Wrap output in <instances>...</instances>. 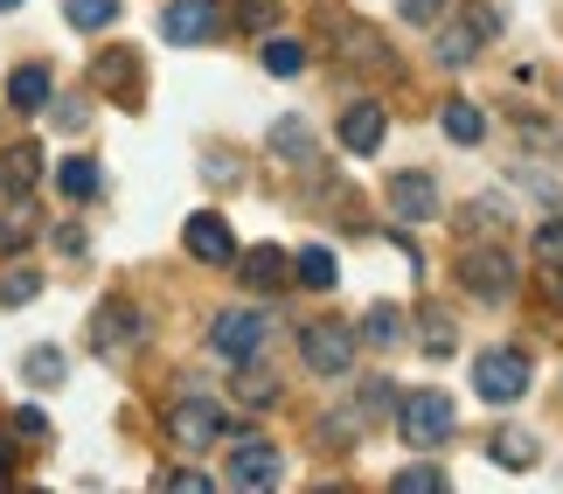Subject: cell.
Instances as JSON below:
<instances>
[{
    "instance_id": "836d02e7",
    "label": "cell",
    "mask_w": 563,
    "mask_h": 494,
    "mask_svg": "<svg viewBox=\"0 0 563 494\" xmlns=\"http://www.w3.org/2000/svg\"><path fill=\"white\" fill-rule=\"evenodd\" d=\"M49 119L63 125V133H77V125L91 119V105H84V98H63V105H56V98H49Z\"/></svg>"
},
{
    "instance_id": "4316f807",
    "label": "cell",
    "mask_w": 563,
    "mask_h": 494,
    "mask_svg": "<svg viewBox=\"0 0 563 494\" xmlns=\"http://www.w3.org/2000/svg\"><path fill=\"white\" fill-rule=\"evenodd\" d=\"M236 29L272 35V29H278V0H236Z\"/></svg>"
},
{
    "instance_id": "d590c367",
    "label": "cell",
    "mask_w": 563,
    "mask_h": 494,
    "mask_svg": "<svg viewBox=\"0 0 563 494\" xmlns=\"http://www.w3.org/2000/svg\"><path fill=\"white\" fill-rule=\"evenodd\" d=\"M14 432L21 439H49V418H42L35 404H21V411H14Z\"/></svg>"
},
{
    "instance_id": "ffe728a7",
    "label": "cell",
    "mask_w": 563,
    "mask_h": 494,
    "mask_svg": "<svg viewBox=\"0 0 563 494\" xmlns=\"http://www.w3.org/2000/svg\"><path fill=\"white\" fill-rule=\"evenodd\" d=\"M355 341H376V349H397L404 341V307H389V299H376L369 314H362V334Z\"/></svg>"
},
{
    "instance_id": "d6a6232c",
    "label": "cell",
    "mask_w": 563,
    "mask_h": 494,
    "mask_svg": "<svg viewBox=\"0 0 563 494\" xmlns=\"http://www.w3.org/2000/svg\"><path fill=\"white\" fill-rule=\"evenodd\" d=\"M536 257H543V265H563V223H536Z\"/></svg>"
},
{
    "instance_id": "6da1fadb",
    "label": "cell",
    "mask_w": 563,
    "mask_h": 494,
    "mask_svg": "<svg viewBox=\"0 0 563 494\" xmlns=\"http://www.w3.org/2000/svg\"><path fill=\"white\" fill-rule=\"evenodd\" d=\"M265 341H272V314H257V307H223V314L209 320V349L223 355V362L265 355Z\"/></svg>"
},
{
    "instance_id": "f546056e",
    "label": "cell",
    "mask_w": 563,
    "mask_h": 494,
    "mask_svg": "<svg viewBox=\"0 0 563 494\" xmlns=\"http://www.w3.org/2000/svg\"><path fill=\"white\" fill-rule=\"evenodd\" d=\"M236 397H244V404H251V411H265V404H278V383L251 370V376H236Z\"/></svg>"
},
{
    "instance_id": "603a6c76",
    "label": "cell",
    "mask_w": 563,
    "mask_h": 494,
    "mask_svg": "<svg viewBox=\"0 0 563 494\" xmlns=\"http://www.w3.org/2000/svg\"><path fill=\"white\" fill-rule=\"evenodd\" d=\"M63 21H70V29H112L119 0H63Z\"/></svg>"
},
{
    "instance_id": "9c48e42d",
    "label": "cell",
    "mask_w": 563,
    "mask_h": 494,
    "mask_svg": "<svg viewBox=\"0 0 563 494\" xmlns=\"http://www.w3.org/2000/svg\"><path fill=\"white\" fill-rule=\"evenodd\" d=\"M181 244H188V257H202V265H236V238H230V223L216 217V209H195Z\"/></svg>"
},
{
    "instance_id": "f1b7e54d",
    "label": "cell",
    "mask_w": 563,
    "mask_h": 494,
    "mask_svg": "<svg viewBox=\"0 0 563 494\" xmlns=\"http://www.w3.org/2000/svg\"><path fill=\"white\" fill-rule=\"evenodd\" d=\"M21 376H29V383H63V349H29Z\"/></svg>"
},
{
    "instance_id": "ac0fdd59",
    "label": "cell",
    "mask_w": 563,
    "mask_h": 494,
    "mask_svg": "<svg viewBox=\"0 0 563 494\" xmlns=\"http://www.w3.org/2000/svg\"><path fill=\"white\" fill-rule=\"evenodd\" d=\"M292 272H299V286H313V293H334L341 286V265H334L328 244H307V251L292 257Z\"/></svg>"
},
{
    "instance_id": "9a60e30c",
    "label": "cell",
    "mask_w": 563,
    "mask_h": 494,
    "mask_svg": "<svg viewBox=\"0 0 563 494\" xmlns=\"http://www.w3.org/2000/svg\"><path fill=\"white\" fill-rule=\"evenodd\" d=\"M91 84H98V91H133V84H140V56L133 50H104L98 63H91Z\"/></svg>"
},
{
    "instance_id": "3957f363",
    "label": "cell",
    "mask_w": 563,
    "mask_h": 494,
    "mask_svg": "<svg viewBox=\"0 0 563 494\" xmlns=\"http://www.w3.org/2000/svg\"><path fill=\"white\" fill-rule=\"evenodd\" d=\"M452 397L445 391H410L397 397V425H404V446H445L452 439Z\"/></svg>"
},
{
    "instance_id": "74e56055",
    "label": "cell",
    "mask_w": 563,
    "mask_h": 494,
    "mask_svg": "<svg viewBox=\"0 0 563 494\" xmlns=\"http://www.w3.org/2000/svg\"><path fill=\"white\" fill-rule=\"evenodd\" d=\"M439 14V0H404V21H431Z\"/></svg>"
},
{
    "instance_id": "83f0119b",
    "label": "cell",
    "mask_w": 563,
    "mask_h": 494,
    "mask_svg": "<svg viewBox=\"0 0 563 494\" xmlns=\"http://www.w3.org/2000/svg\"><path fill=\"white\" fill-rule=\"evenodd\" d=\"M42 293V278L29 272V265H21V272H8V278H0V307H29V299Z\"/></svg>"
},
{
    "instance_id": "8d00e7d4",
    "label": "cell",
    "mask_w": 563,
    "mask_h": 494,
    "mask_svg": "<svg viewBox=\"0 0 563 494\" xmlns=\"http://www.w3.org/2000/svg\"><path fill=\"white\" fill-rule=\"evenodd\" d=\"M501 223V202H466V230H494Z\"/></svg>"
},
{
    "instance_id": "ba28073f",
    "label": "cell",
    "mask_w": 563,
    "mask_h": 494,
    "mask_svg": "<svg viewBox=\"0 0 563 494\" xmlns=\"http://www.w3.org/2000/svg\"><path fill=\"white\" fill-rule=\"evenodd\" d=\"M167 432H175V446H188V453H202V446H216L223 439V411H216L209 397H181L175 411H167Z\"/></svg>"
},
{
    "instance_id": "2e32d148",
    "label": "cell",
    "mask_w": 563,
    "mask_h": 494,
    "mask_svg": "<svg viewBox=\"0 0 563 494\" xmlns=\"http://www.w3.org/2000/svg\"><path fill=\"white\" fill-rule=\"evenodd\" d=\"M439 125H445L452 146H481L487 140V112H481V105H466V98H452L445 112H439Z\"/></svg>"
},
{
    "instance_id": "7402d4cb",
    "label": "cell",
    "mask_w": 563,
    "mask_h": 494,
    "mask_svg": "<svg viewBox=\"0 0 563 494\" xmlns=\"http://www.w3.org/2000/svg\"><path fill=\"white\" fill-rule=\"evenodd\" d=\"M35 175H42V146H35V140H21V146H14V154H8V161H0V182H8V188H14V196H21V188H29Z\"/></svg>"
},
{
    "instance_id": "ab89813d",
    "label": "cell",
    "mask_w": 563,
    "mask_h": 494,
    "mask_svg": "<svg viewBox=\"0 0 563 494\" xmlns=\"http://www.w3.org/2000/svg\"><path fill=\"white\" fill-rule=\"evenodd\" d=\"M556 299H563V278H556Z\"/></svg>"
},
{
    "instance_id": "5b68a950",
    "label": "cell",
    "mask_w": 563,
    "mask_h": 494,
    "mask_svg": "<svg viewBox=\"0 0 563 494\" xmlns=\"http://www.w3.org/2000/svg\"><path fill=\"white\" fill-rule=\"evenodd\" d=\"M161 35L167 42H216L223 35V0H167L161 8Z\"/></svg>"
},
{
    "instance_id": "30bf717a",
    "label": "cell",
    "mask_w": 563,
    "mask_h": 494,
    "mask_svg": "<svg viewBox=\"0 0 563 494\" xmlns=\"http://www.w3.org/2000/svg\"><path fill=\"white\" fill-rule=\"evenodd\" d=\"M389 209H397V223H431L439 217V182L418 175V167L389 175Z\"/></svg>"
},
{
    "instance_id": "44dd1931",
    "label": "cell",
    "mask_w": 563,
    "mask_h": 494,
    "mask_svg": "<svg viewBox=\"0 0 563 494\" xmlns=\"http://www.w3.org/2000/svg\"><path fill=\"white\" fill-rule=\"evenodd\" d=\"M389 411H397V383H389V376H369V383L355 391V418L376 425V418H389Z\"/></svg>"
},
{
    "instance_id": "e575fe53",
    "label": "cell",
    "mask_w": 563,
    "mask_h": 494,
    "mask_svg": "<svg viewBox=\"0 0 563 494\" xmlns=\"http://www.w3.org/2000/svg\"><path fill=\"white\" fill-rule=\"evenodd\" d=\"M161 481H167V487H188V494H209V487H216L202 466H175V474H161Z\"/></svg>"
},
{
    "instance_id": "52a82bcc",
    "label": "cell",
    "mask_w": 563,
    "mask_h": 494,
    "mask_svg": "<svg viewBox=\"0 0 563 494\" xmlns=\"http://www.w3.org/2000/svg\"><path fill=\"white\" fill-rule=\"evenodd\" d=\"M223 481L230 487H278V481H286V460H278V446H265V439H236Z\"/></svg>"
},
{
    "instance_id": "1f68e13d",
    "label": "cell",
    "mask_w": 563,
    "mask_h": 494,
    "mask_svg": "<svg viewBox=\"0 0 563 494\" xmlns=\"http://www.w3.org/2000/svg\"><path fill=\"white\" fill-rule=\"evenodd\" d=\"M29 238H35V217H29V209H14V217H0V251H21Z\"/></svg>"
},
{
    "instance_id": "8992f818",
    "label": "cell",
    "mask_w": 563,
    "mask_h": 494,
    "mask_svg": "<svg viewBox=\"0 0 563 494\" xmlns=\"http://www.w3.org/2000/svg\"><path fill=\"white\" fill-rule=\"evenodd\" d=\"M299 355H307L313 376H349V370H355V334L334 328V320H320V328L299 334Z\"/></svg>"
},
{
    "instance_id": "7c38bea8",
    "label": "cell",
    "mask_w": 563,
    "mask_h": 494,
    "mask_svg": "<svg viewBox=\"0 0 563 494\" xmlns=\"http://www.w3.org/2000/svg\"><path fill=\"white\" fill-rule=\"evenodd\" d=\"M383 133H389V112L376 98H355L349 112H341V146H349V154H376Z\"/></svg>"
},
{
    "instance_id": "484cf974",
    "label": "cell",
    "mask_w": 563,
    "mask_h": 494,
    "mask_svg": "<svg viewBox=\"0 0 563 494\" xmlns=\"http://www.w3.org/2000/svg\"><path fill=\"white\" fill-rule=\"evenodd\" d=\"M424 349L431 355H452V349H460V328H452L445 307H424Z\"/></svg>"
},
{
    "instance_id": "e0dca14e",
    "label": "cell",
    "mask_w": 563,
    "mask_h": 494,
    "mask_svg": "<svg viewBox=\"0 0 563 494\" xmlns=\"http://www.w3.org/2000/svg\"><path fill=\"white\" fill-rule=\"evenodd\" d=\"M487 453H494V460H501V466H508V474H522V466H536V453H543V446H536V439L522 432V425H501V432H494V439H487Z\"/></svg>"
},
{
    "instance_id": "277c9868",
    "label": "cell",
    "mask_w": 563,
    "mask_h": 494,
    "mask_svg": "<svg viewBox=\"0 0 563 494\" xmlns=\"http://www.w3.org/2000/svg\"><path fill=\"white\" fill-rule=\"evenodd\" d=\"M460 286L473 299H487V307H508L515 299V257L501 244H481V251H466L460 257Z\"/></svg>"
},
{
    "instance_id": "d6986e66",
    "label": "cell",
    "mask_w": 563,
    "mask_h": 494,
    "mask_svg": "<svg viewBox=\"0 0 563 494\" xmlns=\"http://www.w3.org/2000/svg\"><path fill=\"white\" fill-rule=\"evenodd\" d=\"M56 188H63L70 202H91L98 188H104V175H98V161H91V154H70V161L56 167Z\"/></svg>"
},
{
    "instance_id": "cb8c5ba5",
    "label": "cell",
    "mask_w": 563,
    "mask_h": 494,
    "mask_svg": "<svg viewBox=\"0 0 563 494\" xmlns=\"http://www.w3.org/2000/svg\"><path fill=\"white\" fill-rule=\"evenodd\" d=\"M272 154L313 161V133H307V119H278V125H272Z\"/></svg>"
},
{
    "instance_id": "7a4b0ae2",
    "label": "cell",
    "mask_w": 563,
    "mask_h": 494,
    "mask_svg": "<svg viewBox=\"0 0 563 494\" xmlns=\"http://www.w3.org/2000/svg\"><path fill=\"white\" fill-rule=\"evenodd\" d=\"M473 391H481V404L529 397V355L522 349H481L473 355Z\"/></svg>"
},
{
    "instance_id": "f35d334b",
    "label": "cell",
    "mask_w": 563,
    "mask_h": 494,
    "mask_svg": "<svg viewBox=\"0 0 563 494\" xmlns=\"http://www.w3.org/2000/svg\"><path fill=\"white\" fill-rule=\"evenodd\" d=\"M8 8H21V0H0V14H8Z\"/></svg>"
},
{
    "instance_id": "4fadbf2b",
    "label": "cell",
    "mask_w": 563,
    "mask_h": 494,
    "mask_svg": "<svg viewBox=\"0 0 563 494\" xmlns=\"http://www.w3.org/2000/svg\"><path fill=\"white\" fill-rule=\"evenodd\" d=\"M236 272H244V286L251 293H278V286H292V257L278 251V244H257L236 257Z\"/></svg>"
},
{
    "instance_id": "5bb4252c",
    "label": "cell",
    "mask_w": 563,
    "mask_h": 494,
    "mask_svg": "<svg viewBox=\"0 0 563 494\" xmlns=\"http://www.w3.org/2000/svg\"><path fill=\"white\" fill-rule=\"evenodd\" d=\"M49 98H56L49 63H21V70H8V105L14 112H49Z\"/></svg>"
},
{
    "instance_id": "4dcf8cb0",
    "label": "cell",
    "mask_w": 563,
    "mask_h": 494,
    "mask_svg": "<svg viewBox=\"0 0 563 494\" xmlns=\"http://www.w3.org/2000/svg\"><path fill=\"white\" fill-rule=\"evenodd\" d=\"M397 487H404V494H424V487L439 494V487H445V474H439L431 460H418V466H404V474H397Z\"/></svg>"
},
{
    "instance_id": "d4e9b609",
    "label": "cell",
    "mask_w": 563,
    "mask_h": 494,
    "mask_svg": "<svg viewBox=\"0 0 563 494\" xmlns=\"http://www.w3.org/2000/svg\"><path fill=\"white\" fill-rule=\"evenodd\" d=\"M265 70H272V77H299V70H307V50H299V42H286V35H272V42H265Z\"/></svg>"
},
{
    "instance_id": "8fae6325",
    "label": "cell",
    "mask_w": 563,
    "mask_h": 494,
    "mask_svg": "<svg viewBox=\"0 0 563 494\" xmlns=\"http://www.w3.org/2000/svg\"><path fill=\"white\" fill-rule=\"evenodd\" d=\"M133 341H140V307L133 299H104V307L91 314V349L119 355V349H133Z\"/></svg>"
}]
</instances>
